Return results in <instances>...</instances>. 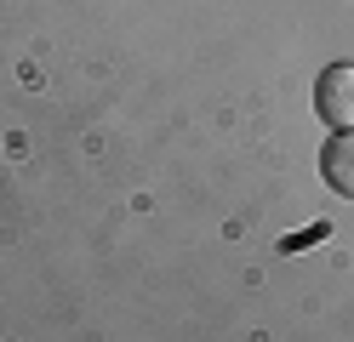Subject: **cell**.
I'll list each match as a JSON object with an SVG mask.
<instances>
[{
    "label": "cell",
    "mask_w": 354,
    "mask_h": 342,
    "mask_svg": "<svg viewBox=\"0 0 354 342\" xmlns=\"http://www.w3.org/2000/svg\"><path fill=\"white\" fill-rule=\"evenodd\" d=\"M315 114L337 131H354V63H331L315 80Z\"/></svg>",
    "instance_id": "1"
},
{
    "label": "cell",
    "mask_w": 354,
    "mask_h": 342,
    "mask_svg": "<svg viewBox=\"0 0 354 342\" xmlns=\"http://www.w3.org/2000/svg\"><path fill=\"white\" fill-rule=\"evenodd\" d=\"M320 177L331 194L354 200V131H331V143L320 149Z\"/></svg>",
    "instance_id": "2"
},
{
    "label": "cell",
    "mask_w": 354,
    "mask_h": 342,
    "mask_svg": "<svg viewBox=\"0 0 354 342\" xmlns=\"http://www.w3.org/2000/svg\"><path fill=\"white\" fill-rule=\"evenodd\" d=\"M326 234H331V222H315V228H303V234L280 240V251H303V245H315V240H326Z\"/></svg>",
    "instance_id": "3"
}]
</instances>
